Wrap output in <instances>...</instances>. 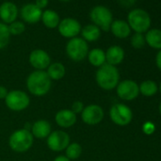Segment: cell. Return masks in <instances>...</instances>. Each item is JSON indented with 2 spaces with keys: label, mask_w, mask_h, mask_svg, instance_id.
<instances>
[{
  "label": "cell",
  "mask_w": 161,
  "mask_h": 161,
  "mask_svg": "<svg viewBox=\"0 0 161 161\" xmlns=\"http://www.w3.org/2000/svg\"><path fill=\"white\" fill-rule=\"evenodd\" d=\"M50 78L45 70H35L27 79V88L34 96L42 97L47 95L51 88Z\"/></svg>",
  "instance_id": "6da1fadb"
},
{
  "label": "cell",
  "mask_w": 161,
  "mask_h": 161,
  "mask_svg": "<svg viewBox=\"0 0 161 161\" xmlns=\"http://www.w3.org/2000/svg\"><path fill=\"white\" fill-rule=\"evenodd\" d=\"M96 82L104 90H112L119 83V72L115 65L105 63L96 72Z\"/></svg>",
  "instance_id": "7a4b0ae2"
},
{
  "label": "cell",
  "mask_w": 161,
  "mask_h": 161,
  "mask_svg": "<svg viewBox=\"0 0 161 161\" xmlns=\"http://www.w3.org/2000/svg\"><path fill=\"white\" fill-rule=\"evenodd\" d=\"M33 138L31 131L24 128L18 129L11 135L9 138V146L16 153H25L31 148Z\"/></svg>",
  "instance_id": "3957f363"
},
{
  "label": "cell",
  "mask_w": 161,
  "mask_h": 161,
  "mask_svg": "<svg viewBox=\"0 0 161 161\" xmlns=\"http://www.w3.org/2000/svg\"><path fill=\"white\" fill-rule=\"evenodd\" d=\"M128 25L136 33H143L149 31L151 27V17L149 14L142 9L132 10L127 16Z\"/></svg>",
  "instance_id": "277c9868"
},
{
  "label": "cell",
  "mask_w": 161,
  "mask_h": 161,
  "mask_svg": "<svg viewBox=\"0 0 161 161\" xmlns=\"http://www.w3.org/2000/svg\"><path fill=\"white\" fill-rule=\"evenodd\" d=\"M67 56L74 62H80L86 58L89 52L88 44L83 38L74 37L70 39L65 47Z\"/></svg>",
  "instance_id": "5b68a950"
},
{
  "label": "cell",
  "mask_w": 161,
  "mask_h": 161,
  "mask_svg": "<svg viewBox=\"0 0 161 161\" xmlns=\"http://www.w3.org/2000/svg\"><path fill=\"white\" fill-rule=\"evenodd\" d=\"M90 19L100 30L108 31H110L113 22V15L108 8L104 6H96L90 12Z\"/></svg>",
  "instance_id": "8992f818"
},
{
  "label": "cell",
  "mask_w": 161,
  "mask_h": 161,
  "mask_svg": "<svg viewBox=\"0 0 161 161\" xmlns=\"http://www.w3.org/2000/svg\"><path fill=\"white\" fill-rule=\"evenodd\" d=\"M5 103L9 109L19 112L29 107L31 100L29 95L22 90H12L5 98Z\"/></svg>",
  "instance_id": "52a82bcc"
},
{
  "label": "cell",
  "mask_w": 161,
  "mask_h": 161,
  "mask_svg": "<svg viewBox=\"0 0 161 161\" xmlns=\"http://www.w3.org/2000/svg\"><path fill=\"white\" fill-rule=\"evenodd\" d=\"M109 114L111 120L119 126L128 125L133 119L132 110L126 104L123 103L114 104L111 107Z\"/></svg>",
  "instance_id": "ba28073f"
},
{
  "label": "cell",
  "mask_w": 161,
  "mask_h": 161,
  "mask_svg": "<svg viewBox=\"0 0 161 161\" xmlns=\"http://www.w3.org/2000/svg\"><path fill=\"white\" fill-rule=\"evenodd\" d=\"M47 147L53 152H61L66 149L70 144L69 135L62 130H56L49 134L47 137Z\"/></svg>",
  "instance_id": "9c48e42d"
},
{
  "label": "cell",
  "mask_w": 161,
  "mask_h": 161,
  "mask_svg": "<svg viewBox=\"0 0 161 161\" xmlns=\"http://www.w3.org/2000/svg\"><path fill=\"white\" fill-rule=\"evenodd\" d=\"M104 117L103 109L98 104H89L85 106L83 112L80 113L82 120L87 125L99 124Z\"/></svg>",
  "instance_id": "30bf717a"
},
{
  "label": "cell",
  "mask_w": 161,
  "mask_h": 161,
  "mask_svg": "<svg viewBox=\"0 0 161 161\" xmlns=\"http://www.w3.org/2000/svg\"><path fill=\"white\" fill-rule=\"evenodd\" d=\"M117 94L121 100L133 101L139 94V86L132 80H125L117 86Z\"/></svg>",
  "instance_id": "8fae6325"
},
{
  "label": "cell",
  "mask_w": 161,
  "mask_h": 161,
  "mask_svg": "<svg viewBox=\"0 0 161 161\" xmlns=\"http://www.w3.org/2000/svg\"><path fill=\"white\" fill-rule=\"evenodd\" d=\"M58 31L62 36L72 39L74 37H77V35L80 32L82 27H80V24L74 18H64L60 21Z\"/></svg>",
  "instance_id": "7c38bea8"
},
{
  "label": "cell",
  "mask_w": 161,
  "mask_h": 161,
  "mask_svg": "<svg viewBox=\"0 0 161 161\" xmlns=\"http://www.w3.org/2000/svg\"><path fill=\"white\" fill-rule=\"evenodd\" d=\"M30 64L36 70L47 69L51 64V59L47 52L43 49H34L31 52L29 57Z\"/></svg>",
  "instance_id": "4fadbf2b"
},
{
  "label": "cell",
  "mask_w": 161,
  "mask_h": 161,
  "mask_svg": "<svg viewBox=\"0 0 161 161\" xmlns=\"http://www.w3.org/2000/svg\"><path fill=\"white\" fill-rule=\"evenodd\" d=\"M42 10L39 9L35 4H26L24 7H22L20 11V14L22 19L30 24H35L37 23L41 17H42Z\"/></svg>",
  "instance_id": "5bb4252c"
},
{
  "label": "cell",
  "mask_w": 161,
  "mask_h": 161,
  "mask_svg": "<svg viewBox=\"0 0 161 161\" xmlns=\"http://www.w3.org/2000/svg\"><path fill=\"white\" fill-rule=\"evenodd\" d=\"M18 15V9L13 2H4L0 5V18L4 24H12L16 21Z\"/></svg>",
  "instance_id": "9a60e30c"
},
{
  "label": "cell",
  "mask_w": 161,
  "mask_h": 161,
  "mask_svg": "<svg viewBox=\"0 0 161 161\" xmlns=\"http://www.w3.org/2000/svg\"><path fill=\"white\" fill-rule=\"evenodd\" d=\"M55 121L62 128H69L77 122V115L70 109H62L55 115Z\"/></svg>",
  "instance_id": "2e32d148"
},
{
  "label": "cell",
  "mask_w": 161,
  "mask_h": 161,
  "mask_svg": "<svg viewBox=\"0 0 161 161\" xmlns=\"http://www.w3.org/2000/svg\"><path fill=\"white\" fill-rule=\"evenodd\" d=\"M31 130V133L32 134L33 137L44 139L47 138L51 133V125L49 121L46 119H39L32 124Z\"/></svg>",
  "instance_id": "e0dca14e"
},
{
  "label": "cell",
  "mask_w": 161,
  "mask_h": 161,
  "mask_svg": "<svg viewBox=\"0 0 161 161\" xmlns=\"http://www.w3.org/2000/svg\"><path fill=\"white\" fill-rule=\"evenodd\" d=\"M124 50L119 46H112L110 47L107 51L105 52V59L106 63L112 65L119 64L124 59Z\"/></svg>",
  "instance_id": "ac0fdd59"
},
{
  "label": "cell",
  "mask_w": 161,
  "mask_h": 161,
  "mask_svg": "<svg viewBox=\"0 0 161 161\" xmlns=\"http://www.w3.org/2000/svg\"><path fill=\"white\" fill-rule=\"evenodd\" d=\"M110 31L116 37L119 39L127 38L131 33V28L128 25V23L124 20L113 21L110 27Z\"/></svg>",
  "instance_id": "d6986e66"
},
{
  "label": "cell",
  "mask_w": 161,
  "mask_h": 161,
  "mask_svg": "<svg viewBox=\"0 0 161 161\" xmlns=\"http://www.w3.org/2000/svg\"><path fill=\"white\" fill-rule=\"evenodd\" d=\"M47 73L51 80H59L65 75V67L63 64L55 62L49 64L47 68Z\"/></svg>",
  "instance_id": "ffe728a7"
},
{
  "label": "cell",
  "mask_w": 161,
  "mask_h": 161,
  "mask_svg": "<svg viewBox=\"0 0 161 161\" xmlns=\"http://www.w3.org/2000/svg\"><path fill=\"white\" fill-rule=\"evenodd\" d=\"M145 41L151 47L161 49V31L157 29L149 30L145 34Z\"/></svg>",
  "instance_id": "44dd1931"
},
{
  "label": "cell",
  "mask_w": 161,
  "mask_h": 161,
  "mask_svg": "<svg viewBox=\"0 0 161 161\" xmlns=\"http://www.w3.org/2000/svg\"><path fill=\"white\" fill-rule=\"evenodd\" d=\"M44 25L48 29H54L57 28L60 24V16L59 14L52 10H47L43 12L42 17H41Z\"/></svg>",
  "instance_id": "7402d4cb"
},
{
  "label": "cell",
  "mask_w": 161,
  "mask_h": 161,
  "mask_svg": "<svg viewBox=\"0 0 161 161\" xmlns=\"http://www.w3.org/2000/svg\"><path fill=\"white\" fill-rule=\"evenodd\" d=\"M83 39L86 42H95L101 37V30L94 24L86 26L80 31Z\"/></svg>",
  "instance_id": "603a6c76"
},
{
  "label": "cell",
  "mask_w": 161,
  "mask_h": 161,
  "mask_svg": "<svg viewBox=\"0 0 161 161\" xmlns=\"http://www.w3.org/2000/svg\"><path fill=\"white\" fill-rule=\"evenodd\" d=\"M87 58L89 63L96 67H100L106 63L105 52L101 48H93L90 50L88 52Z\"/></svg>",
  "instance_id": "cb8c5ba5"
},
{
  "label": "cell",
  "mask_w": 161,
  "mask_h": 161,
  "mask_svg": "<svg viewBox=\"0 0 161 161\" xmlns=\"http://www.w3.org/2000/svg\"><path fill=\"white\" fill-rule=\"evenodd\" d=\"M138 86H139V93H141L143 96H146V97L153 96L158 90L157 85L153 80H144V82H142L141 85Z\"/></svg>",
  "instance_id": "d4e9b609"
},
{
  "label": "cell",
  "mask_w": 161,
  "mask_h": 161,
  "mask_svg": "<svg viewBox=\"0 0 161 161\" xmlns=\"http://www.w3.org/2000/svg\"><path fill=\"white\" fill-rule=\"evenodd\" d=\"M82 152H83V148L79 143L76 142L70 143L65 149V156L69 160H74L80 156Z\"/></svg>",
  "instance_id": "484cf974"
},
{
  "label": "cell",
  "mask_w": 161,
  "mask_h": 161,
  "mask_svg": "<svg viewBox=\"0 0 161 161\" xmlns=\"http://www.w3.org/2000/svg\"><path fill=\"white\" fill-rule=\"evenodd\" d=\"M11 33L9 31V27L6 24L0 22V49L6 47L9 45Z\"/></svg>",
  "instance_id": "4316f807"
},
{
  "label": "cell",
  "mask_w": 161,
  "mask_h": 161,
  "mask_svg": "<svg viewBox=\"0 0 161 161\" xmlns=\"http://www.w3.org/2000/svg\"><path fill=\"white\" fill-rule=\"evenodd\" d=\"M25 25L23 22H20V21H14L13 22L12 24H10L9 26V31H10V33L11 35H20L22 34L24 31H25Z\"/></svg>",
  "instance_id": "83f0119b"
},
{
  "label": "cell",
  "mask_w": 161,
  "mask_h": 161,
  "mask_svg": "<svg viewBox=\"0 0 161 161\" xmlns=\"http://www.w3.org/2000/svg\"><path fill=\"white\" fill-rule=\"evenodd\" d=\"M145 36L142 33H135L131 38V45L135 48H141L145 46Z\"/></svg>",
  "instance_id": "f1b7e54d"
},
{
  "label": "cell",
  "mask_w": 161,
  "mask_h": 161,
  "mask_svg": "<svg viewBox=\"0 0 161 161\" xmlns=\"http://www.w3.org/2000/svg\"><path fill=\"white\" fill-rule=\"evenodd\" d=\"M84 108H85V104H84V103L83 102H80V101H75L73 103H72V105H71V111L74 113V114H80L83 112V110H84Z\"/></svg>",
  "instance_id": "f546056e"
},
{
  "label": "cell",
  "mask_w": 161,
  "mask_h": 161,
  "mask_svg": "<svg viewBox=\"0 0 161 161\" xmlns=\"http://www.w3.org/2000/svg\"><path fill=\"white\" fill-rule=\"evenodd\" d=\"M154 129H155L154 124L152 123L151 121H146V122L143 124V126H142V130H143V132H144L146 135H151V134H153V133L154 132Z\"/></svg>",
  "instance_id": "4dcf8cb0"
},
{
  "label": "cell",
  "mask_w": 161,
  "mask_h": 161,
  "mask_svg": "<svg viewBox=\"0 0 161 161\" xmlns=\"http://www.w3.org/2000/svg\"><path fill=\"white\" fill-rule=\"evenodd\" d=\"M118 1H119V3L122 7H124V8H130V7H132L136 3V0H118Z\"/></svg>",
  "instance_id": "1f68e13d"
},
{
  "label": "cell",
  "mask_w": 161,
  "mask_h": 161,
  "mask_svg": "<svg viewBox=\"0 0 161 161\" xmlns=\"http://www.w3.org/2000/svg\"><path fill=\"white\" fill-rule=\"evenodd\" d=\"M47 4H48V0H35V5L41 10L46 8Z\"/></svg>",
  "instance_id": "d6a6232c"
},
{
  "label": "cell",
  "mask_w": 161,
  "mask_h": 161,
  "mask_svg": "<svg viewBox=\"0 0 161 161\" xmlns=\"http://www.w3.org/2000/svg\"><path fill=\"white\" fill-rule=\"evenodd\" d=\"M8 93H9V91L5 86H0V100H5Z\"/></svg>",
  "instance_id": "836d02e7"
},
{
  "label": "cell",
  "mask_w": 161,
  "mask_h": 161,
  "mask_svg": "<svg viewBox=\"0 0 161 161\" xmlns=\"http://www.w3.org/2000/svg\"><path fill=\"white\" fill-rule=\"evenodd\" d=\"M155 63H156V65L157 67L161 70V49L158 51V53L156 54V57H155Z\"/></svg>",
  "instance_id": "e575fe53"
},
{
  "label": "cell",
  "mask_w": 161,
  "mask_h": 161,
  "mask_svg": "<svg viewBox=\"0 0 161 161\" xmlns=\"http://www.w3.org/2000/svg\"><path fill=\"white\" fill-rule=\"evenodd\" d=\"M53 161H70V160L65 155H59V156L55 157Z\"/></svg>",
  "instance_id": "d590c367"
},
{
  "label": "cell",
  "mask_w": 161,
  "mask_h": 161,
  "mask_svg": "<svg viewBox=\"0 0 161 161\" xmlns=\"http://www.w3.org/2000/svg\"><path fill=\"white\" fill-rule=\"evenodd\" d=\"M159 112H160V115H161V103L159 104Z\"/></svg>",
  "instance_id": "8d00e7d4"
},
{
  "label": "cell",
  "mask_w": 161,
  "mask_h": 161,
  "mask_svg": "<svg viewBox=\"0 0 161 161\" xmlns=\"http://www.w3.org/2000/svg\"><path fill=\"white\" fill-rule=\"evenodd\" d=\"M159 91H160V93H161V83H160V85H159Z\"/></svg>",
  "instance_id": "74e56055"
},
{
  "label": "cell",
  "mask_w": 161,
  "mask_h": 161,
  "mask_svg": "<svg viewBox=\"0 0 161 161\" xmlns=\"http://www.w3.org/2000/svg\"><path fill=\"white\" fill-rule=\"evenodd\" d=\"M61 1H63V2H67V1H69V0H61Z\"/></svg>",
  "instance_id": "f35d334b"
}]
</instances>
